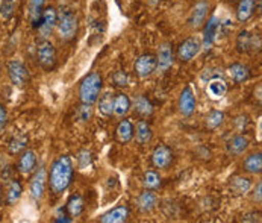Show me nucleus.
Returning <instances> with one entry per match:
<instances>
[{"instance_id": "nucleus-1", "label": "nucleus", "mask_w": 262, "mask_h": 223, "mask_svg": "<svg viewBox=\"0 0 262 223\" xmlns=\"http://www.w3.org/2000/svg\"><path fill=\"white\" fill-rule=\"evenodd\" d=\"M73 159L69 155L56 156L47 173V186L55 196H61L73 183Z\"/></svg>"}, {"instance_id": "nucleus-2", "label": "nucleus", "mask_w": 262, "mask_h": 223, "mask_svg": "<svg viewBox=\"0 0 262 223\" xmlns=\"http://www.w3.org/2000/svg\"><path fill=\"white\" fill-rule=\"evenodd\" d=\"M102 87H103V79L99 72H91L83 76L82 80L79 82V90H77L80 104L93 107L102 93Z\"/></svg>"}, {"instance_id": "nucleus-3", "label": "nucleus", "mask_w": 262, "mask_h": 223, "mask_svg": "<svg viewBox=\"0 0 262 223\" xmlns=\"http://www.w3.org/2000/svg\"><path fill=\"white\" fill-rule=\"evenodd\" d=\"M58 38L62 43H70L73 41L79 31V18L73 9L64 8L58 12V22H56V29Z\"/></svg>"}, {"instance_id": "nucleus-4", "label": "nucleus", "mask_w": 262, "mask_h": 223, "mask_svg": "<svg viewBox=\"0 0 262 223\" xmlns=\"http://www.w3.org/2000/svg\"><path fill=\"white\" fill-rule=\"evenodd\" d=\"M56 49L53 46V43L47 38V39H38L37 44V63L38 66L44 70V72H52L56 67Z\"/></svg>"}, {"instance_id": "nucleus-5", "label": "nucleus", "mask_w": 262, "mask_h": 223, "mask_svg": "<svg viewBox=\"0 0 262 223\" xmlns=\"http://www.w3.org/2000/svg\"><path fill=\"white\" fill-rule=\"evenodd\" d=\"M6 74L9 77V82L14 87L23 88L31 80V72L26 67V64L20 59H9L6 63Z\"/></svg>"}, {"instance_id": "nucleus-6", "label": "nucleus", "mask_w": 262, "mask_h": 223, "mask_svg": "<svg viewBox=\"0 0 262 223\" xmlns=\"http://www.w3.org/2000/svg\"><path fill=\"white\" fill-rule=\"evenodd\" d=\"M56 22H58V11L53 6H46L42 11V15L39 18V23L35 28L37 29L38 38L39 39H47L56 29Z\"/></svg>"}, {"instance_id": "nucleus-7", "label": "nucleus", "mask_w": 262, "mask_h": 223, "mask_svg": "<svg viewBox=\"0 0 262 223\" xmlns=\"http://www.w3.org/2000/svg\"><path fill=\"white\" fill-rule=\"evenodd\" d=\"M202 52V41L197 37H188L184 39L176 52V56L181 63H189L192 61L199 53Z\"/></svg>"}, {"instance_id": "nucleus-8", "label": "nucleus", "mask_w": 262, "mask_h": 223, "mask_svg": "<svg viewBox=\"0 0 262 223\" xmlns=\"http://www.w3.org/2000/svg\"><path fill=\"white\" fill-rule=\"evenodd\" d=\"M156 56V70L161 73L168 72L173 67L174 63V53H173V44L170 41H164L158 47Z\"/></svg>"}, {"instance_id": "nucleus-9", "label": "nucleus", "mask_w": 262, "mask_h": 223, "mask_svg": "<svg viewBox=\"0 0 262 223\" xmlns=\"http://www.w3.org/2000/svg\"><path fill=\"white\" fill-rule=\"evenodd\" d=\"M47 187V170L44 167H39L32 173V179L29 184V196L34 202H39L46 193Z\"/></svg>"}, {"instance_id": "nucleus-10", "label": "nucleus", "mask_w": 262, "mask_h": 223, "mask_svg": "<svg viewBox=\"0 0 262 223\" xmlns=\"http://www.w3.org/2000/svg\"><path fill=\"white\" fill-rule=\"evenodd\" d=\"M209 9H211V3H209L208 0H200V2H197V3L192 6V9H191V12H189V17H188V25H189V28H192V29H200V28L205 25L206 18H208Z\"/></svg>"}, {"instance_id": "nucleus-11", "label": "nucleus", "mask_w": 262, "mask_h": 223, "mask_svg": "<svg viewBox=\"0 0 262 223\" xmlns=\"http://www.w3.org/2000/svg\"><path fill=\"white\" fill-rule=\"evenodd\" d=\"M174 159V153L167 145H158L151 152V164L159 170H167Z\"/></svg>"}, {"instance_id": "nucleus-12", "label": "nucleus", "mask_w": 262, "mask_h": 223, "mask_svg": "<svg viewBox=\"0 0 262 223\" xmlns=\"http://www.w3.org/2000/svg\"><path fill=\"white\" fill-rule=\"evenodd\" d=\"M134 72L138 77L147 79L156 72V56L153 53H143L135 59Z\"/></svg>"}, {"instance_id": "nucleus-13", "label": "nucleus", "mask_w": 262, "mask_h": 223, "mask_svg": "<svg viewBox=\"0 0 262 223\" xmlns=\"http://www.w3.org/2000/svg\"><path fill=\"white\" fill-rule=\"evenodd\" d=\"M38 166V155L35 150L32 149H25L17 161V170L20 172V175L23 176H31Z\"/></svg>"}, {"instance_id": "nucleus-14", "label": "nucleus", "mask_w": 262, "mask_h": 223, "mask_svg": "<svg viewBox=\"0 0 262 223\" xmlns=\"http://www.w3.org/2000/svg\"><path fill=\"white\" fill-rule=\"evenodd\" d=\"M205 91H206V96H208L211 100L219 102V100L225 99V96L227 94V84H226V80L222 76L212 77V79L208 80Z\"/></svg>"}, {"instance_id": "nucleus-15", "label": "nucleus", "mask_w": 262, "mask_h": 223, "mask_svg": "<svg viewBox=\"0 0 262 223\" xmlns=\"http://www.w3.org/2000/svg\"><path fill=\"white\" fill-rule=\"evenodd\" d=\"M195 107H197V100H195L194 91L191 90V87H185L181 91V96H179V100H178L179 112L184 117H191L195 111Z\"/></svg>"}, {"instance_id": "nucleus-16", "label": "nucleus", "mask_w": 262, "mask_h": 223, "mask_svg": "<svg viewBox=\"0 0 262 223\" xmlns=\"http://www.w3.org/2000/svg\"><path fill=\"white\" fill-rule=\"evenodd\" d=\"M236 47L241 53L256 52L261 49V37L253 35L247 31H243V32H239V35L236 38Z\"/></svg>"}, {"instance_id": "nucleus-17", "label": "nucleus", "mask_w": 262, "mask_h": 223, "mask_svg": "<svg viewBox=\"0 0 262 223\" xmlns=\"http://www.w3.org/2000/svg\"><path fill=\"white\" fill-rule=\"evenodd\" d=\"M203 39H202V49H211L214 44V39L217 35L219 26H220V20L217 15H212L208 18V22H205L203 25Z\"/></svg>"}, {"instance_id": "nucleus-18", "label": "nucleus", "mask_w": 262, "mask_h": 223, "mask_svg": "<svg viewBox=\"0 0 262 223\" xmlns=\"http://www.w3.org/2000/svg\"><path fill=\"white\" fill-rule=\"evenodd\" d=\"M249 145H250V141H249L247 137H244V135H241V134H236V135H233V137L227 141L226 150H227V153H229L230 156H241V155H244V152L249 149Z\"/></svg>"}, {"instance_id": "nucleus-19", "label": "nucleus", "mask_w": 262, "mask_h": 223, "mask_svg": "<svg viewBox=\"0 0 262 223\" xmlns=\"http://www.w3.org/2000/svg\"><path fill=\"white\" fill-rule=\"evenodd\" d=\"M137 204H138V210L143 214H149L158 205V196H156V193L153 190H146L144 188V191L138 196Z\"/></svg>"}, {"instance_id": "nucleus-20", "label": "nucleus", "mask_w": 262, "mask_h": 223, "mask_svg": "<svg viewBox=\"0 0 262 223\" xmlns=\"http://www.w3.org/2000/svg\"><path fill=\"white\" fill-rule=\"evenodd\" d=\"M256 2L258 0H239L238 2L236 11H235L238 23H247L253 17L255 8H256Z\"/></svg>"}, {"instance_id": "nucleus-21", "label": "nucleus", "mask_w": 262, "mask_h": 223, "mask_svg": "<svg viewBox=\"0 0 262 223\" xmlns=\"http://www.w3.org/2000/svg\"><path fill=\"white\" fill-rule=\"evenodd\" d=\"M130 108H134L135 112L141 117V118H149L153 115V105L149 99L143 94H137L134 96V99L130 100Z\"/></svg>"}, {"instance_id": "nucleus-22", "label": "nucleus", "mask_w": 262, "mask_h": 223, "mask_svg": "<svg viewBox=\"0 0 262 223\" xmlns=\"http://www.w3.org/2000/svg\"><path fill=\"white\" fill-rule=\"evenodd\" d=\"M5 186H6L5 202H6V205L12 207V205H15V204L20 200V197H21V194H23V186H21V183H20L18 179H15V178H12L11 181H8Z\"/></svg>"}, {"instance_id": "nucleus-23", "label": "nucleus", "mask_w": 262, "mask_h": 223, "mask_svg": "<svg viewBox=\"0 0 262 223\" xmlns=\"http://www.w3.org/2000/svg\"><path fill=\"white\" fill-rule=\"evenodd\" d=\"M134 135H135V140L140 143V145H149L153 138V131H151V126L147 123L146 118H141L137 121L135 128H134Z\"/></svg>"}, {"instance_id": "nucleus-24", "label": "nucleus", "mask_w": 262, "mask_h": 223, "mask_svg": "<svg viewBox=\"0 0 262 223\" xmlns=\"http://www.w3.org/2000/svg\"><path fill=\"white\" fill-rule=\"evenodd\" d=\"M129 217V208L124 205H118L108 213H105L99 220L102 223H123Z\"/></svg>"}, {"instance_id": "nucleus-25", "label": "nucleus", "mask_w": 262, "mask_h": 223, "mask_svg": "<svg viewBox=\"0 0 262 223\" xmlns=\"http://www.w3.org/2000/svg\"><path fill=\"white\" fill-rule=\"evenodd\" d=\"M115 138L123 145L129 143L134 138V123L127 118L120 120L115 128Z\"/></svg>"}, {"instance_id": "nucleus-26", "label": "nucleus", "mask_w": 262, "mask_h": 223, "mask_svg": "<svg viewBox=\"0 0 262 223\" xmlns=\"http://www.w3.org/2000/svg\"><path fill=\"white\" fill-rule=\"evenodd\" d=\"M130 111V99L127 94L124 93H118L114 94V108L113 115H115L117 118H123L126 117Z\"/></svg>"}, {"instance_id": "nucleus-27", "label": "nucleus", "mask_w": 262, "mask_h": 223, "mask_svg": "<svg viewBox=\"0 0 262 223\" xmlns=\"http://www.w3.org/2000/svg\"><path fill=\"white\" fill-rule=\"evenodd\" d=\"M227 73H229L230 79L235 84L239 85V84H244V82L249 80V77H250V69L247 66L241 64V63H233V64L229 66Z\"/></svg>"}, {"instance_id": "nucleus-28", "label": "nucleus", "mask_w": 262, "mask_h": 223, "mask_svg": "<svg viewBox=\"0 0 262 223\" xmlns=\"http://www.w3.org/2000/svg\"><path fill=\"white\" fill-rule=\"evenodd\" d=\"M44 8H46V0H28V18L32 28L38 26Z\"/></svg>"}, {"instance_id": "nucleus-29", "label": "nucleus", "mask_w": 262, "mask_h": 223, "mask_svg": "<svg viewBox=\"0 0 262 223\" xmlns=\"http://www.w3.org/2000/svg\"><path fill=\"white\" fill-rule=\"evenodd\" d=\"M29 145V137L28 134H15L9 141H8V153L9 155H20L25 149H28Z\"/></svg>"}, {"instance_id": "nucleus-30", "label": "nucleus", "mask_w": 262, "mask_h": 223, "mask_svg": "<svg viewBox=\"0 0 262 223\" xmlns=\"http://www.w3.org/2000/svg\"><path fill=\"white\" fill-rule=\"evenodd\" d=\"M243 169L249 175H259L262 172L261 152H255V153H250L249 156H246V159L243 163Z\"/></svg>"}, {"instance_id": "nucleus-31", "label": "nucleus", "mask_w": 262, "mask_h": 223, "mask_svg": "<svg viewBox=\"0 0 262 223\" xmlns=\"http://www.w3.org/2000/svg\"><path fill=\"white\" fill-rule=\"evenodd\" d=\"M229 188L233 194L236 196H244L247 194L250 190H252V183L249 178L246 176H233L230 179V184H229Z\"/></svg>"}, {"instance_id": "nucleus-32", "label": "nucleus", "mask_w": 262, "mask_h": 223, "mask_svg": "<svg viewBox=\"0 0 262 223\" xmlns=\"http://www.w3.org/2000/svg\"><path fill=\"white\" fill-rule=\"evenodd\" d=\"M66 208H67V211H69L70 217H73V219H75V217H79V216L83 213V210H85L83 197H82L79 193H73V194L69 197Z\"/></svg>"}, {"instance_id": "nucleus-33", "label": "nucleus", "mask_w": 262, "mask_h": 223, "mask_svg": "<svg viewBox=\"0 0 262 223\" xmlns=\"http://www.w3.org/2000/svg\"><path fill=\"white\" fill-rule=\"evenodd\" d=\"M96 104L99 107V112L103 117H111L114 108V93L113 91H105L103 94L100 93V96H99Z\"/></svg>"}, {"instance_id": "nucleus-34", "label": "nucleus", "mask_w": 262, "mask_h": 223, "mask_svg": "<svg viewBox=\"0 0 262 223\" xmlns=\"http://www.w3.org/2000/svg\"><path fill=\"white\" fill-rule=\"evenodd\" d=\"M141 184L143 187L146 188V190H153V191H156L161 184H162V178H161V175L158 173V172H155V170H147L144 175H143V178H141Z\"/></svg>"}, {"instance_id": "nucleus-35", "label": "nucleus", "mask_w": 262, "mask_h": 223, "mask_svg": "<svg viewBox=\"0 0 262 223\" xmlns=\"http://www.w3.org/2000/svg\"><path fill=\"white\" fill-rule=\"evenodd\" d=\"M223 121H225V112L219 111V110H214V111H211L206 115V118H205V126H206L208 129H217V128H220V126L223 125Z\"/></svg>"}, {"instance_id": "nucleus-36", "label": "nucleus", "mask_w": 262, "mask_h": 223, "mask_svg": "<svg viewBox=\"0 0 262 223\" xmlns=\"http://www.w3.org/2000/svg\"><path fill=\"white\" fill-rule=\"evenodd\" d=\"M15 12V0H2V5H0V17L8 22L12 18Z\"/></svg>"}, {"instance_id": "nucleus-37", "label": "nucleus", "mask_w": 262, "mask_h": 223, "mask_svg": "<svg viewBox=\"0 0 262 223\" xmlns=\"http://www.w3.org/2000/svg\"><path fill=\"white\" fill-rule=\"evenodd\" d=\"M113 80L114 85L115 87H120V88L129 85V77H127V74L124 73V72H115L113 76Z\"/></svg>"}, {"instance_id": "nucleus-38", "label": "nucleus", "mask_w": 262, "mask_h": 223, "mask_svg": "<svg viewBox=\"0 0 262 223\" xmlns=\"http://www.w3.org/2000/svg\"><path fill=\"white\" fill-rule=\"evenodd\" d=\"M6 126H8V111H6V107L0 104V135L5 132Z\"/></svg>"}, {"instance_id": "nucleus-39", "label": "nucleus", "mask_w": 262, "mask_h": 223, "mask_svg": "<svg viewBox=\"0 0 262 223\" xmlns=\"http://www.w3.org/2000/svg\"><path fill=\"white\" fill-rule=\"evenodd\" d=\"M77 163H79V166H80L82 169H85L86 166H90V163H91V155H90V152H88V150H82V152L77 155Z\"/></svg>"}, {"instance_id": "nucleus-40", "label": "nucleus", "mask_w": 262, "mask_h": 223, "mask_svg": "<svg viewBox=\"0 0 262 223\" xmlns=\"http://www.w3.org/2000/svg\"><path fill=\"white\" fill-rule=\"evenodd\" d=\"M80 114H79V117H80V120L82 121H88L90 118H91V105H85V104H82V107H80Z\"/></svg>"}, {"instance_id": "nucleus-41", "label": "nucleus", "mask_w": 262, "mask_h": 223, "mask_svg": "<svg viewBox=\"0 0 262 223\" xmlns=\"http://www.w3.org/2000/svg\"><path fill=\"white\" fill-rule=\"evenodd\" d=\"M252 197H253V202H256V204H261L262 202V183L261 181H259L256 186L253 187Z\"/></svg>"}, {"instance_id": "nucleus-42", "label": "nucleus", "mask_w": 262, "mask_h": 223, "mask_svg": "<svg viewBox=\"0 0 262 223\" xmlns=\"http://www.w3.org/2000/svg\"><path fill=\"white\" fill-rule=\"evenodd\" d=\"M243 222H261V214L256 213V211H252V213H246L241 219Z\"/></svg>"}, {"instance_id": "nucleus-43", "label": "nucleus", "mask_w": 262, "mask_h": 223, "mask_svg": "<svg viewBox=\"0 0 262 223\" xmlns=\"http://www.w3.org/2000/svg\"><path fill=\"white\" fill-rule=\"evenodd\" d=\"M147 2V5H149L150 8H156V6H159L161 5V2L162 0H146Z\"/></svg>"}, {"instance_id": "nucleus-44", "label": "nucleus", "mask_w": 262, "mask_h": 223, "mask_svg": "<svg viewBox=\"0 0 262 223\" xmlns=\"http://www.w3.org/2000/svg\"><path fill=\"white\" fill-rule=\"evenodd\" d=\"M55 222H73V219H67V217H58V219H55Z\"/></svg>"}]
</instances>
